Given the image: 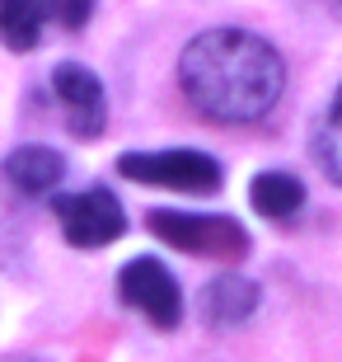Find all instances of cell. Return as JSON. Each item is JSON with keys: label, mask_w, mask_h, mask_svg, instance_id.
Masks as SVG:
<instances>
[{"label": "cell", "mask_w": 342, "mask_h": 362, "mask_svg": "<svg viewBox=\"0 0 342 362\" xmlns=\"http://www.w3.org/2000/svg\"><path fill=\"white\" fill-rule=\"evenodd\" d=\"M118 175L145 188H178V193H216L221 165L202 151H132L118 160Z\"/></svg>", "instance_id": "3957f363"}, {"label": "cell", "mask_w": 342, "mask_h": 362, "mask_svg": "<svg viewBox=\"0 0 342 362\" xmlns=\"http://www.w3.org/2000/svg\"><path fill=\"white\" fill-rule=\"evenodd\" d=\"M52 90L56 99L66 104V127L75 136H99L108 122V94L99 85L90 66H80V62H61L52 71Z\"/></svg>", "instance_id": "52a82bcc"}, {"label": "cell", "mask_w": 342, "mask_h": 362, "mask_svg": "<svg viewBox=\"0 0 342 362\" xmlns=\"http://www.w3.org/2000/svg\"><path fill=\"white\" fill-rule=\"evenodd\" d=\"M118 296L132 310H141L155 329H173V325L183 320V292H178L173 273L164 269L159 259H145V255L132 259V264L118 273Z\"/></svg>", "instance_id": "8992f818"}, {"label": "cell", "mask_w": 342, "mask_h": 362, "mask_svg": "<svg viewBox=\"0 0 342 362\" xmlns=\"http://www.w3.org/2000/svg\"><path fill=\"white\" fill-rule=\"evenodd\" d=\"M314 146H319V165H324V175H329L333 184H342V85H338V94H333L324 122H319Z\"/></svg>", "instance_id": "8fae6325"}, {"label": "cell", "mask_w": 342, "mask_h": 362, "mask_svg": "<svg viewBox=\"0 0 342 362\" xmlns=\"http://www.w3.org/2000/svg\"><path fill=\"white\" fill-rule=\"evenodd\" d=\"M150 230L164 245L183 250V255H211V259H239L249 250V230L235 216L221 212H150Z\"/></svg>", "instance_id": "7a4b0ae2"}, {"label": "cell", "mask_w": 342, "mask_h": 362, "mask_svg": "<svg viewBox=\"0 0 342 362\" xmlns=\"http://www.w3.org/2000/svg\"><path fill=\"white\" fill-rule=\"evenodd\" d=\"M0 175L10 179V188L24 193V198H47V193L61 184V175H66V160H61L52 146H19V151L5 156Z\"/></svg>", "instance_id": "ba28073f"}, {"label": "cell", "mask_w": 342, "mask_h": 362, "mask_svg": "<svg viewBox=\"0 0 342 362\" xmlns=\"http://www.w3.org/2000/svg\"><path fill=\"white\" fill-rule=\"evenodd\" d=\"M258 310V282H249L244 273H221V278L207 282L202 292V315L216 329H235Z\"/></svg>", "instance_id": "9c48e42d"}, {"label": "cell", "mask_w": 342, "mask_h": 362, "mask_svg": "<svg viewBox=\"0 0 342 362\" xmlns=\"http://www.w3.org/2000/svg\"><path fill=\"white\" fill-rule=\"evenodd\" d=\"M94 19V0H0V42L14 52H33L42 28H85Z\"/></svg>", "instance_id": "5b68a950"}, {"label": "cell", "mask_w": 342, "mask_h": 362, "mask_svg": "<svg viewBox=\"0 0 342 362\" xmlns=\"http://www.w3.org/2000/svg\"><path fill=\"white\" fill-rule=\"evenodd\" d=\"M56 221H61V235H66L75 250H104L127 230V212L113 188H85V193H61L52 202Z\"/></svg>", "instance_id": "277c9868"}, {"label": "cell", "mask_w": 342, "mask_h": 362, "mask_svg": "<svg viewBox=\"0 0 342 362\" xmlns=\"http://www.w3.org/2000/svg\"><path fill=\"white\" fill-rule=\"evenodd\" d=\"M178 85L211 122H258L286 90V66L267 38L244 28H211L183 47Z\"/></svg>", "instance_id": "6da1fadb"}, {"label": "cell", "mask_w": 342, "mask_h": 362, "mask_svg": "<svg viewBox=\"0 0 342 362\" xmlns=\"http://www.w3.org/2000/svg\"><path fill=\"white\" fill-rule=\"evenodd\" d=\"M338 5H342V0H338Z\"/></svg>", "instance_id": "7c38bea8"}, {"label": "cell", "mask_w": 342, "mask_h": 362, "mask_svg": "<svg viewBox=\"0 0 342 362\" xmlns=\"http://www.w3.org/2000/svg\"><path fill=\"white\" fill-rule=\"evenodd\" d=\"M253 212L258 216H272V221H286V216H295L305 207V184L295 175H281V170H272V175H258L253 179Z\"/></svg>", "instance_id": "30bf717a"}]
</instances>
